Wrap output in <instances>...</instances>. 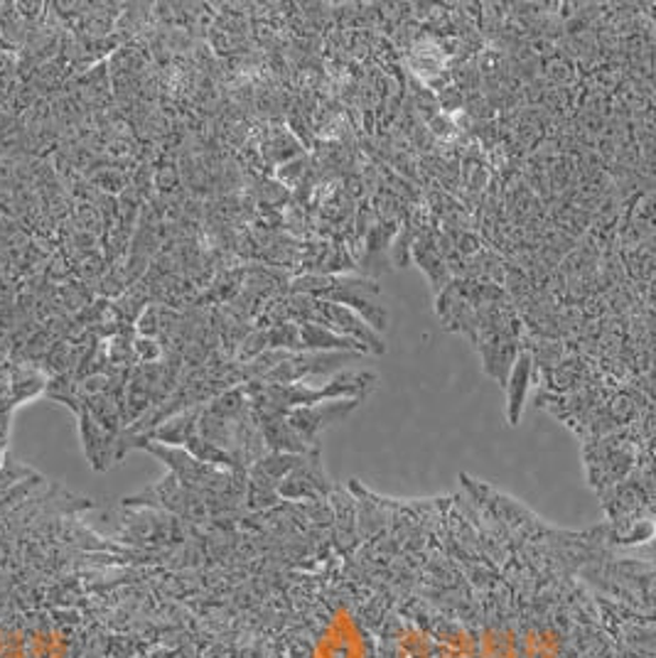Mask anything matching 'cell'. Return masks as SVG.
Masks as SVG:
<instances>
[{
    "label": "cell",
    "instance_id": "cell-1",
    "mask_svg": "<svg viewBox=\"0 0 656 658\" xmlns=\"http://www.w3.org/2000/svg\"><path fill=\"white\" fill-rule=\"evenodd\" d=\"M291 295H310L315 300L345 305L381 335L386 329L389 312L381 305L379 281L364 275H293L288 283Z\"/></svg>",
    "mask_w": 656,
    "mask_h": 658
},
{
    "label": "cell",
    "instance_id": "cell-2",
    "mask_svg": "<svg viewBox=\"0 0 656 658\" xmlns=\"http://www.w3.org/2000/svg\"><path fill=\"white\" fill-rule=\"evenodd\" d=\"M303 322H315L320 327L332 329V332L354 339V342L367 349V354H384L386 342L381 339L376 329L369 327L362 317L354 310H349L345 305L315 300V297L305 295V310H303Z\"/></svg>",
    "mask_w": 656,
    "mask_h": 658
},
{
    "label": "cell",
    "instance_id": "cell-3",
    "mask_svg": "<svg viewBox=\"0 0 656 658\" xmlns=\"http://www.w3.org/2000/svg\"><path fill=\"white\" fill-rule=\"evenodd\" d=\"M359 403L357 398H337V401H327V403H315V406H300V408H291L288 413H283L285 423L300 435V438L310 445V448H317V435L320 430L330 428L332 423L345 420L349 413H352Z\"/></svg>",
    "mask_w": 656,
    "mask_h": 658
},
{
    "label": "cell",
    "instance_id": "cell-4",
    "mask_svg": "<svg viewBox=\"0 0 656 658\" xmlns=\"http://www.w3.org/2000/svg\"><path fill=\"white\" fill-rule=\"evenodd\" d=\"M330 482L322 472L320 464V454L310 452L303 454L300 462L293 467V470L283 476V482L278 486V496L285 498H320L325 494H330Z\"/></svg>",
    "mask_w": 656,
    "mask_h": 658
},
{
    "label": "cell",
    "instance_id": "cell-5",
    "mask_svg": "<svg viewBox=\"0 0 656 658\" xmlns=\"http://www.w3.org/2000/svg\"><path fill=\"white\" fill-rule=\"evenodd\" d=\"M474 347H478L480 352L484 374L492 376L500 386H504L506 379H510L518 349H522V339L504 335H482Z\"/></svg>",
    "mask_w": 656,
    "mask_h": 658
},
{
    "label": "cell",
    "instance_id": "cell-6",
    "mask_svg": "<svg viewBox=\"0 0 656 658\" xmlns=\"http://www.w3.org/2000/svg\"><path fill=\"white\" fill-rule=\"evenodd\" d=\"M77 416H79V435L84 442V452H87L91 467L97 472L109 470L113 462H119V458H116V438H119V435L106 432L99 423L89 416L87 408H81Z\"/></svg>",
    "mask_w": 656,
    "mask_h": 658
},
{
    "label": "cell",
    "instance_id": "cell-7",
    "mask_svg": "<svg viewBox=\"0 0 656 658\" xmlns=\"http://www.w3.org/2000/svg\"><path fill=\"white\" fill-rule=\"evenodd\" d=\"M532 376H534V359L522 347L514 359V366L510 371V379H506V410H510V426H518V418H522L526 394L532 388Z\"/></svg>",
    "mask_w": 656,
    "mask_h": 658
},
{
    "label": "cell",
    "instance_id": "cell-8",
    "mask_svg": "<svg viewBox=\"0 0 656 658\" xmlns=\"http://www.w3.org/2000/svg\"><path fill=\"white\" fill-rule=\"evenodd\" d=\"M300 327V352H357L367 354V349L354 339L332 332L315 322H298Z\"/></svg>",
    "mask_w": 656,
    "mask_h": 658
},
{
    "label": "cell",
    "instance_id": "cell-9",
    "mask_svg": "<svg viewBox=\"0 0 656 658\" xmlns=\"http://www.w3.org/2000/svg\"><path fill=\"white\" fill-rule=\"evenodd\" d=\"M269 349H283V352H300V327L298 322H281L266 327Z\"/></svg>",
    "mask_w": 656,
    "mask_h": 658
},
{
    "label": "cell",
    "instance_id": "cell-10",
    "mask_svg": "<svg viewBox=\"0 0 656 658\" xmlns=\"http://www.w3.org/2000/svg\"><path fill=\"white\" fill-rule=\"evenodd\" d=\"M133 354H135V364H153V362H161V359H163V347L153 337L135 335Z\"/></svg>",
    "mask_w": 656,
    "mask_h": 658
},
{
    "label": "cell",
    "instance_id": "cell-11",
    "mask_svg": "<svg viewBox=\"0 0 656 658\" xmlns=\"http://www.w3.org/2000/svg\"><path fill=\"white\" fill-rule=\"evenodd\" d=\"M23 474H30L25 467H18V464H13V462H6L3 464V470H0V492H6V490H10V486L13 484H18L20 482V476Z\"/></svg>",
    "mask_w": 656,
    "mask_h": 658
}]
</instances>
